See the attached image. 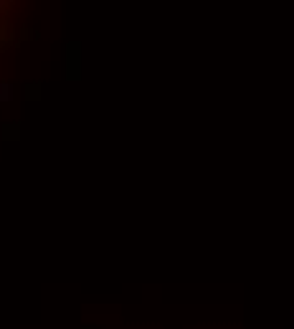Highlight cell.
Returning <instances> with one entry per match:
<instances>
[{"mask_svg": "<svg viewBox=\"0 0 294 329\" xmlns=\"http://www.w3.org/2000/svg\"><path fill=\"white\" fill-rule=\"evenodd\" d=\"M10 99H13V86L8 81H3L0 84V101H10Z\"/></svg>", "mask_w": 294, "mask_h": 329, "instance_id": "1", "label": "cell"}]
</instances>
